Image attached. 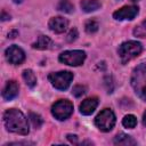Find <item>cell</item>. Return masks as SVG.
<instances>
[{"mask_svg":"<svg viewBox=\"0 0 146 146\" xmlns=\"http://www.w3.org/2000/svg\"><path fill=\"white\" fill-rule=\"evenodd\" d=\"M3 123H5L6 129L14 133L25 136L30 131L27 119L21 111L16 108L7 110L3 113Z\"/></svg>","mask_w":146,"mask_h":146,"instance_id":"cell-1","label":"cell"},{"mask_svg":"<svg viewBox=\"0 0 146 146\" xmlns=\"http://www.w3.org/2000/svg\"><path fill=\"white\" fill-rule=\"evenodd\" d=\"M131 86L135 92L146 100V64H140L133 68L131 74Z\"/></svg>","mask_w":146,"mask_h":146,"instance_id":"cell-2","label":"cell"},{"mask_svg":"<svg viewBox=\"0 0 146 146\" xmlns=\"http://www.w3.org/2000/svg\"><path fill=\"white\" fill-rule=\"evenodd\" d=\"M141 50H143V46L140 42L135 41V40H130V41L123 42L119 47L117 52H119V56L121 58V62L123 64H125L129 60L137 57L141 52Z\"/></svg>","mask_w":146,"mask_h":146,"instance_id":"cell-3","label":"cell"},{"mask_svg":"<svg viewBox=\"0 0 146 146\" xmlns=\"http://www.w3.org/2000/svg\"><path fill=\"white\" fill-rule=\"evenodd\" d=\"M48 79L54 88L58 90H66L73 80V73L70 71L54 72L48 75Z\"/></svg>","mask_w":146,"mask_h":146,"instance_id":"cell-4","label":"cell"},{"mask_svg":"<svg viewBox=\"0 0 146 146\" xmlns=\"http://www.w3.org/2000/svg\"><path fill=\"white\" fill-rule=\"evenodd\" d=\"M115 121H116L115 120V114L110 108L103 110L95 117V124H96V127L100 131H104V132L111 131L113 129L114 124H115Z\"/></svg>","mask_w":146,"mask_h":146,"instance_id":"cell-5","label":"cell"},{"mask_svg":"<svg viewBox=\"0 0 146 146\" xmlns=\"http://www.w3.org/2000/svg\"><path fill=\"white\" fill-rule=\"evenodd\" d=\"M73 113V104L67 99H60L57 100L51 106V114L55 116V119L59 121H64L68 119Z\"/></svg>","mask_w":146,"mask_h":146,"instance_id":"cell-6","label":"cell"},{"mask_svg":"<svg viewBox=\"0 0 146 146\" xmlns=\"http://www.w3.org/2000/svg\"><path fill=\"white\" fill-rule=\"evenodd\" d=\"M86 59V52L82 50H66L62 52L58 57V60L63 64L70 66H80Z\"/></svg>","mask_w":146,"mask_h":146,"instance_id":"cell-7","label":"cell"},{"mask_svg":"<svg viewBox=\"0 0 146 146\" xmlns=\"http://www.w3.org/2000/svg\"><path fill=\"white\" fill-rule=\"evenodd\" d=\"M5 55H6V59L10 64H14V65H19L25 59L24 50L22 48H19L18 46H16V44H13L9 48H7L6 51H5Z\"/></svg>","mask_w":146,"mask_h":146,"instance_id":"cell-8","label":"cell"},{"mask_svg":"<svg viewBox=\"0 0 146 146\" xmlns=\"http://www.w3.org/2000/svg\"><path fill=\"white\" fill-rule=\"evenodd\" d=\"M138 7L124 6L113 13V18L116 21H131L138 15Z\"/></svg>","mask_w":146,"mask_h":146,"instance_id":"cell-9","label":"cell"},{"mask_svg":"<svg viewBox=\"0 0 146 146\" xmlns=\"http://www.w3.org/2000/svg\"><path fill=\"white\" fill-rule=\"evenodd\" d=\"M48 26L55 33H63L64 31H66V29L68 26V21L62 16L52 17V18H50Z\"/></svg>","mask_w":146,"mask_h":146,"instance_id":"cell-10","label":"cell"},{"mask_svg":"<svg viewBox=\"0 0 146 146\" xmlns=\"http://www.w3.org/2000/svg\"><path fill=\"white\" fill-rule=\"evenodd\" d=\"M18 95V84L16 81L10 80L6 83L2 90V97L5 100H11Z\"/></svg>","mask_w":146,"mask_h":146,"instance_id":"cell-11","label":"cell"},{"mask_svg":"<svg viewBox=\"0 0 146 146\" xmlns=\"http://www.w3.org/2000/svg\"><path fill=\"white\" fill-rule=\"evenodd\" d=\"M97 105H98V98L96 97L87 98L82 100V103L80 104V112L83 115H90L96 110Z\"/></svg>","mask_w":146,"mask_h":146,"instance_id":"cell-12","label":"cell"},{"mask_svg":"<svg viewBox=\"0 0 146 146\" xmlns=\"http://www.w3.org/2000/svg\"><path fill=\"white\" fill-rule=\"evenodd\" d=\"M52 46V41L50 40L49 36H46V35H40L36 40V42H34L32 44V47L34 49H39V50H46V49H49L51 48Z\"/></svg>","mask_w":146,"mask_h":146,"instance_id":"cell-13","label":"cell"},{"mask_svg":"<svg viewBox=\"0 0 146 146\" xmlns=\"http://www.w3.org/2000/svg\"><path fill=\"white\" fill-rule=\"evenodd\" d=\"M80 6L83 11L91 13V11H96L97 9H99L102 5L98 0H81Z\"/></svg>","mask_w":146,"mask_h":146,"instance_id":"cell-14","label":"cell"},{"mask_svg":"<svg viewBox=\"0 0 146 146\" xmlns=\"http://www.w3.org/2000/svg\"><path fill=\"white\" fill-rule=\"evenodd\" d=\"M114 144L115 145H124V146H129V145H136V140L125 135V133H119L115 138H114Z\"/></svg>","mask_w":146,"mask_h":146,"instance_id":"cell-15","label":"cell"},{"mask_svg":"<svg viewBox=\"0 0 146 146\" xmlns=\"http://www.w3.org/2000/svg\"><path fill=\"white\" fill-rule=\"evenodd\" d=\"M23 79L25 81V83L27 84V87L33 88L36 84V76L33 73L32 70H24L23 71Z\"/></svg>","mask_w":146,"mask_h":146,"instance_id":"cell-16","label":"cell"},{"mask_svg":"<svg viewBox=\"0 0 146 146\" xmlns=\"http://www.w3.org/2000/svg\"><path fill=\"white\" fill-rule=\"evenodd\" d=\"M122 124H123L125 128H128V129H133V128L137 125V119H136L135 115L128 114V115H125V116L123 117Z\"/></svg>","mask_w":146,"mask_h":146,"instance_id":"cell-17","label":"cell"},{"mask_svg":"<svg viewBox=\"0 0 146 146\" xmlns=\"http://www.w3.org/2000/svg\"><path fill=\"white\" fill-rule=\"evenodd\" d=\"M57 8H58V10L64 11V13H67V14H71L73 11V9H74V7L70 2V0H60L59 3H58V6H57Z\"/></svg>","mask_w":146,"mask_h":146,"instance_id":"cell-18","label":"cell"},{"mask_svg":"<svg viewBox=\"0 0 146 146\" xmlns=\"http://www.w3.org/2000/svg\"><path fill=\"white\" fill-rule=\"evenodd\" d=\"M98 27H99V25H98V23H97L95 19H89V21H87L86 24H84L86 32H87V33H90V34L97 32V31H98Z\"/></svg>","mask_w":146,"mask_h":146,"instance_id":"cell-19","label":"cell"},{"mask_svg":"<svg viewBox=\"0 0 146 146\" xmlns=\"http://www.w3.org/2000/svg\"><path fill=\"white\" fill-rule=\"evenodd\" d=\"M30 120H31V122H32L34 128H40L42 122H43L42 117L36 113H30Z\"/></svg>","mask_w":146,"mask_h":146,"instance_id":"cell-20","label":"cell"},{"mask_svg":"<svg viewBox=\"0 0 146 146\" xmlns=\"http://www.w3.org/2000/svg\"><path fill=\"white\" fill-rule=\"evenodd\" d=\"M86 87L84 86H75L72 90V95L75 96V97H81L82 95L86 94Z\"/></svg>","mask_w":146,"mask_h":146,"instance_id":"cell-21","label":"cell"},{"mask_svg":"<svg viewBox=\"0 0 146 146\" xmlns=\"http://www.w3.org/2000/svg\"><path fill=\"white\" fill-rule=\"evenodd\" d=\"M76 38H78V30H76V29H72V30L70 31V33L67 34V41H68V42H72V41H74Z\"/></svg>","mask_w":146,"mask_h":146,"instance_id":"cell-22","label":"cell"},{"mask_svg":"<svg viewBox=\"0 0 146 146\" xmlns=\"http://www.w3.org/2000/svg\"><path fill=\"white\" fill-rule=\"evenodd\" d=\"M67 138H68L72 143H76V136H75V135H67Z\"/></svg>","mask_w":146,"mask_h":146,"instance_id":"cell-23","label":"cell"},{"mask_svg":"<svg viewBox=\"0 0 146 146\" xmlns=\"http://www.w3.org/2000/svg\"><path fill=\"white\" fill-rule=\"evenodd\" d=\"M143 124L146 127V111H145L144 114H143Z\"/></svg>","mask_w":146,"mask_h":146,"instance_id":"cell-24","label":"cell"},{"mask_svg":"<svg viewBox=\"0 0 146 146\" xmlns=\"http://www.w3.org/2000/svg\"><path fill=\"white\" fill-rule=\"evenodd\" d=\"M16 33H17L16 31H13V32H10V33H8V38H15L14 35H15Z\"/></svg>","mask_w":146,"mask_h":146,"instance_id":"cell-25","label":"cell"},{"mask_svg":"<svg viewBox=\"0 0 146 146\" xmlns=\"http://www.w3.org/2000/svg\"><path fill=\"white\" fill-rule=\"evenodd\" d=\"M8 18H10V16H6V14L2 13V19L5 21V19H8Z\"/></svg>","mask_w":146,"mask_h":146,"instance_id":"cell-26","label":"cell"},{"mask_svg":"<svg viewBox=\"0 0 146 146\" xmlns=\"http://www.w3.org/2000/svg\"><path fill=\"white\" fill-rule=\"evenodd\" d=\"M141 25H143V26H144V27L146 29V19H145V21H144V22L141 23Z\"/></svg>","mask_w":146,"mask_h":146,"instance_id":"cell-27","label":"cell"},{"mask_svg":"<svg viewBox=\"0 0 146 146\" xmlns=\"http://www.w3.org/2000/svg\"><path fill=\"white\" fill-rule=\"evenodd\" d=\"M23 0H14V2H16V3H21Z\"/></svg>","mask_w":146,"mask_h":146,"instance_id":"cell-28","label":"cell"}]
</instances>
